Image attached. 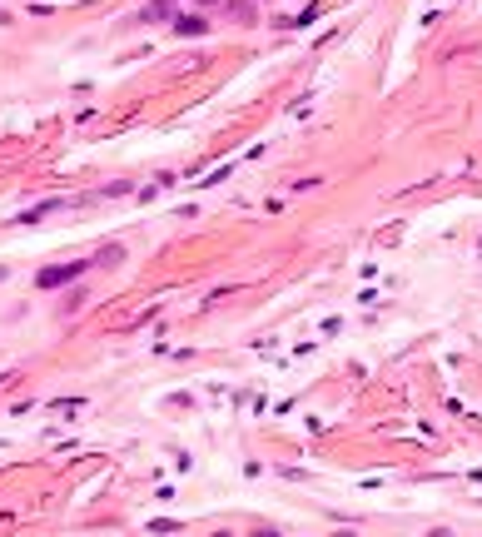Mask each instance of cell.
Instances as JSON below:
<instances>
[{
  "instance_id": "1",
  "label": "cell",
  "mask_w": 482,
  "mask_h": 537,
  "mask_svg": "<svg viewBox=\"0 0 482 537\" xmlns=\"http://www.w3.org/2000/svg\"><path fill=\"white\" fill-rule=\"evenodd\" d=\"M85 274V264H55V268H40V289H60V284H70V279H80Z\"/></svg>"
},
{
  "instance_id": "2",
  "label": "cell",
  "mask_w": 482,
  "mask_h": 537,
  "mask_svg": "<svg viewBox=\"0 0 482 537\" xmlns=\"http://www.w3.org/2000/svg\"><path fill=\"white\" fill-rule=\"evenodd\" d=\"M174 35H209L204 15H174Z\"/></svg>"
},
{
  "instance_id": "3",
  "label": "cell",
  "mask_w": 482,
  "mask_h": 537,
  "mask_svg": "<svg viewBox=\"0 0 482 537\" xmlns=\"http://www.w3.org/2000/svg\"><path fill=\"white\" fill-rule=\"evenodd\" d=\"M139 20L149 25V20H174V6H170V0H149V6L139 11Z\"/></svg>"
},
{
  "instance_id": "4",
  "label": "cell",
  "mask_w": 482,
  "mask_h": 537,
  "mask_svg": "<svg viewBox=\"0 0 482 537\" xmlns=\"http://www.w3.org/2000/svg\"><path fill=\"white\" fill-rule=\"evenodd\" d=\"M229 15L239 25H254V0H229Z\"/></svg>"
},
{
  "instance_id": "5",
  "label": "cell",
  "mask_w": 482,
  "mask_h": 537,
  "mask_svg": "<svg viewBox=\"0 0 482 537\" xmlns=\"http://www.w3.org/2000/svg\"><path fill=\"white\" fill-rule=\"evenodd\" d=\"M427 537H453V532H448V527H438V532H427Z\"/></svg>"
},
{
  "instance_id": "6",
  "label": "cell",
  "mask_w": 482,
  "mask_h": 537,
  "mask_svg": "<svg viewBox=\"0 0 482 537\" xmlns=\"http://www.w3.org/2000/svg\"><path fill=\"white\" fill-rule=\"evenodd\" d=\"M199 6H219V0H199ZM224 6H229V0H224Z\"/></svg>"
},
{
  "instance_id": "7",
  "label": "cell",
  "mask_w": 482,
  "mask_h": 537,
  "mask_svg": "<svg viewBox=\"0 0 482 537\" xmlns=\"http://www.w3.org/2000/svg\"><path fill=\"white\" fill-rule=\"evenodd\" d=\"M6 274H11V268H6V264H0V279H6Z\"/></svg>"
},
{
  "instance_id": "8",
  "label": "cell",
  "mask_w": 482,
  "mask_h": 537,
  "mask_svg": "<svg viewBox=\"0 0 482 537\" xmlns=\"http://www.w3.org/2000/svg\"><path fill=\"white\" fill-rule=\"evenodd\" d=\"M333 537H353V532H333Z\"/></svg>"
},
{
  "instance_id": "9",
  "label": "cell",
  "mask_w": 482,
  "mask_h": 537,
  "mask_svg": "<svg viewBox=\"0 0 482 537\" xmlns=\"http://www.w3.org/2000/svg\"><path fill=\"white\" fill-rule=\"evenodd\" d=\"M214 537H229V532H214Z\"/></svg>"
}]
</instances>
